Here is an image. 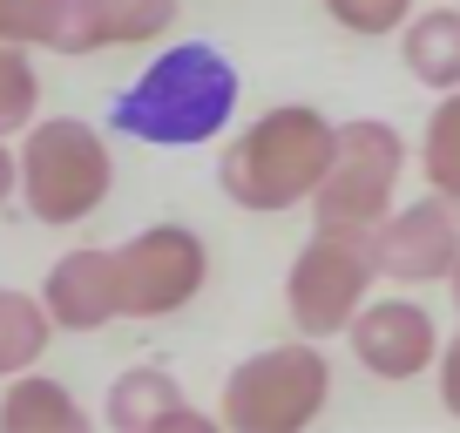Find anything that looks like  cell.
I'll return each instance as SVG.
<instances>
[{"mask_svg":"<svg viewBox=\"0 0 460 433\" xmlns=\"http://www.w3.org/2000/svg\"><path fill=\"white\" fill-rule=\"evenodd\" d=\"M237 116V68L210 41H176L109 102V122L136 143L156 149H197L230 129Z\"/></svg>","mask_w":460,"mask_h":433,"instance_id":"1","label":"cell"},{"mask_svg":"<svg viewBox=\"0 0 460 433\" xmlns=\"http://www.w3.org/2000/svg\"><path fill=\"white\" fill-rule=\"evenodd\" d=\"M332 129H339V122L318 116L312 102H278V109H264V116L224 149V163H217L224 197L237 203V210H251V216H285V210H298V203H312L318 176H325V163H332Z\"/></svg>","mask_w":460,"mask_h":433,"instance_id":"2","label":"cell"},{"mask_svg":"<svg viewBox=\"0 0 460 433\" xmlns=\"http://www.w3.org/2000/svg\"><path fill=\"white\" fill-rule=\"evenodd\" d=\"M14 163H21L14 197L28 203V216L48 224V231L88 224L115 190V156L102 143V129L82 122V116H34L21 129Z\"/></svg>","mask_w":460,"mask_h":433,"instance_id":"3","label":"cell"},{"mask_svg":"<svg viewBox=\"0 0 460 433\" xmlns=\"http://www.w3.org/2000/svg\"><path fill=\"white\" fill-rule=\"evenodd\" d=\"M332 400V359L318 339H285L230 366L217 420L230 433H305Z\"/></svg>","mask_w":460,"mask_h":433,"instance_id":"4","label":"cell"},{"mask_svg":"<svg viewBox=\"0 0 460 433\" xmlns=\"http://www.w3.org/2000/svg\"><path fill=\"white\" fill-rule=\"evenodd\" d=\"M400 176H406V136L393 122L379 116L339 122L332 129V163L312 190L318 231H373L400 203Z\"/></svg>","mask_w":460,"mask_h":433,"instance_id":"5","label":"cell"},{"mask_svg":"<svg viewBox=\"0 0 460 433\" xmlns=\"http://www.w3.org/2000/svg\"><path fill=\"white\" fill-rule=\"evenodd\" d=\"M373 251H366V231H312L298 244L285 271V312L298 325V339H345L352 312L373 298Z\"/></svg>","mask_w":460,"mask_h":433,"instance_id":"6","label":"cell"},{"mask_svg":"<svg viewBox=\"0 0 460 433\" xmlns=\"http://www.w3.org/2000/svg\"><path fill=\"white\" fill-rule=\"evenodd\" d=\"M210 285V244L190 224H149L115 244V291L122 318H170Z\"/></svg>","mask_w":460,"mask_h":433,"instance_id":"7","label":"cell"},{"mask_svg":"<svg viewBox=\"0 0 460 433\" xmlns=\"http://www.w3.org/2000/svg\"><path fill=\"white\" fill-rule=\"evenodd\" d=\"M366 251H373V271L386 278V285H447V271H454L460 258V203L440 197V190H427V197L413 203H393L386 216H379L373 231H366Z\"/></svg>","mask_w":460,"mask_h":433,"instance_id":"8","label":"cell"},{"mask_svg":"<svg viewBox=\"0 0 460 433\" xmlns=\"http://www.w3.org/2000/svg\"><path fill=\"white\" fill-rule=\"evenodd\" d=\"M345 346L373 379H420L440 359V318L420 298H366L345 325Z\"/></svg>","mask_w":460,"mask_h":433,"instance_id":"9","label":"cell"},{"mask_svg":"<svg viewBox=\"0 0 460 433\" xmlns=\"http://www.w3.org/2000/svg\"><path fill=\"white\" fill-rule=\"evenodd\" d=\"M41 305L55 318V332H102L109 318H122V291H115V251L75 244L48 264Z\"/></svg>","mask_w":460,"mask_h":433,"instance_id":"10","label":"cell"},{"mask_svg":"<svg viewBox=\"0 0 460 433\" xmlns=\"http://www.w3.org/2000/svg\"><path fill=\"white\" fill-rule=\"evenodd\" d=\"M176 28V0H68L55 48L95 55V48H149Z\"/></svg>","mask_w":460,"mask_h":433,"instance_id":"11","label":"cell"},{"mask_svg":"<svg viewBox=\"0 0 460 433\" xmlns=\"http://www.w3.org/2000/svg\"><path fill=\"white\" fill-rule=\"evenodd\" d=\"M102 420L115 433H163V427H203V413L183 400L170 366H129V373L109 386Z\"/></svg>","mask_w":460,"mask_h":433,"instance_id":"12","label":"cell"},{"mask_svg":"<svg viewBox=\"0 0 460 433\" xmlns=\"http://www.w3.org/2000/svg\"><path fill=\"white\" fill-rule=\"evenodd\" d=\"M0 433H88V413L61 379H48L41 366L7 379L0 393Z\"/></svg>","mask_w":460,"mask_h":433,"instance_id":"13","label":"cell"},{"mask_svg":"<svg viewBox=\"0 0 460 433\" xmlns=\"http://www.w3.org/2000/svg\"><path fill=\"white\" fill-rule=\"evenodd\" d=\"M400 61L433 95L460 88V7H427V14L413 7V21L400 28Z\"/></svg>","mask_w":460,"mask_h":433,"instance_id":"14","label":"cell"},{"mask_svg":"<svg viewBox=\"0 0 460 433\" xmlns=\"http://www.w3.org/2000/svg\"><path fill=\"white\" fill-rule=\"evenodd\" d=\"M48 339H55V318H48L41 291H14L0 285V379L28 373L48 359Z\"/></svg>","mask_w":460,"mask_h":433,"instance_id":"15","label":"cell"},{"mask_svg":"<svg viewBox=\"0 0 460 433\" xmlns=\"http://www.w3.org/2000/svg\"><path fill=\"white\" fill-rule=\"evenodd\" d=\"M420 170H427V190L460 203V88H447L440 109L427 116V136H420Z\"/></svg>","mask_w":460,"mask_h":433,"instance_id":"16","label":"cell"},{"mask_svg":"<svg viewBox=\"0 0 460 433\" xmlns=\"http://www.w3.org/2000/svg\"><path fill=\"white\" fill-rule=\"evenodd\" d=\"M34 116H41V75H34L28 48L0 41V143H21Z\"/></svg>","mask_w":460,"mask_h":433,"instance_id":"17","label":"cell"},{"mask_svg":"<svg viewBox=\"0 0 460 433\" xmlns=\"http://www.w3.org/2000/svg\"><path fill=\"white\" fill-rule=\"evenodd\" d=\"M68 0H0V41L14 48H55Z\"/></svg>","mask_w":460,"mask_h":433,"instance_id":"18","label":"cell"},{"mask_svg":"<svg viewBox=\"0 0 460 433\" xmlns=\"http://www.w3.org/2000/svg\"><path fill=\"white\" fill-rule=\"evenodd\" d=\"M325 14L339 21L345 34L379 41V34H400L406 21H413V0H325Z\"/></svg>","mask_w":460,"mask_h":433,"instance_id":"19","label":"cell"},{"mask_svg":"<svg viewBox=\"0 0 460 433\" xmlns=\"http://www.w3.org/2000/svg\"><path fill=\"white\" fill-rule=\"evenodd\" d=\"M433 366H440V406L460 420V332L440 339V359H433Z\"/></svg>","mask_w":460,"mask_h":433,"instance_id":"20","label":"cell"},{"mask_svg":"<svg viewBox=\"0 0 460 433\" xmlns=\"http://www.w3.org/2000/svg\"><path fill=\"white\" fill-rule=\"evenodd\" d=\"M14 183H21V163H14V149L0 143V203L14 197Z\"/></svg>","mask_w":460,"mask_h":433,"instance_id":"21","label":"cell"},{"mask_svg":"<svg viewBox=\"0 0 460 433\" xmlns=\"http://www.w3.org/2000/svg\"><path fill=\"white\" fill-rule=\"evenodd\" d=\"M447 298H454V318H460V258H454V271H447Z\"/></svg>","mask_w":460,"mask_h":433,"instance_id":"22","label":"cell"}]
</instances>
